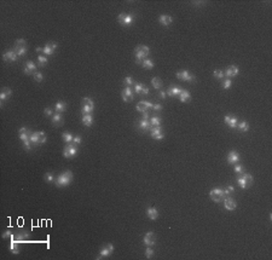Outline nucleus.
Returning <instances> with one entry per match:
<instances>
[{
  "label": "nucleus",
  "mask_w": 272,
  "mask_h": 260,
  "mask_svg": "<svg viewBox=\"0 0 272 260\" xmlns=\"http://www.w3.org/2000/svg\"><path fill=\"white\" fill-rule=\"evenodd\" d=\"M54 182H56V185L58 186V188H63V186L69 185L73 182V172L72 171H65L62 174H59V176L57 177Z\"/></svg>",
  "instance_id": "nucleus-1"
},
{
  "label": "nucleus",
  "mask_w": 272,
  "mask_h": 260,
  "mask_svg": "<svg viewBox=\"0 0 272 260\" xmlns=\"http://www.w3.org/2000/svg\"><path fill=\"white\" fill-rule=\"evenodd\" d=\"M134 53H136V62L137 64H142L143 61L146 59V57L150 53V48L145 45H139L134 48Z\"/></svg>",
  "instance_id": "nucleus-2"
},
{
  "label": "nucleus",
  "mask_w": 272,
  "mask_h": 260,
  "mask_svg": "<svg viewBox=\"0 0 272 260\" xmlns=\"http://www.w3.org/2000/svg\"><path fill=\"white\" fill-rule=\"evenodd\" d=\"M13 51L17 53L18 57H19V56H21V57L26 56V53H27V51H28V47H27V42H26V40H24V39H17V40H16V42H15Z\"/></svg>",
  "instance_id": "nucleus-3"
},
{
  "label": "nucleus",
  "mask_w": 272,
  "mask_h": 260,
  "mask_svg": "<svg viewBox=\"0 0 272 260\" xmlns=\"http://www.w3.org/2000/svg\"><path fill=\"white\" fill-rule=\"evenodd\" d=\"M253 183H254L253 177L250 176L249 173H243V174L238 176V178H237V184L241 186L242 189H247V188H249Z\"/></svg>",
  "instance_id": "nucleus-4"
},
{
  "label": "nucleus",
  "mask_w": 272,
  "mask_h": 260,
  "mask_svg": "<svg viewBox=\"0 0 272 260\" xmlns=\"http://www.w3.org/2000/svg\"><path fill=\"white\" fill-rule=\"evenodd\" d=\"M94 109V104H93V101L91 98H82L81 102V112L82 115H86V114H91Z\"/></svg>",
  "instance_id": "nucleus-5"
},
{
  "label": "nucleus",
  "mask_w": 272,
  "mask_h": 260,
  "mask_svg": "<svg viewBox=\"0 0 272 260\" xmlns=\"http://www.w3.org/2000/svg\"><path fill=\"white\" fill-rule=\"evenodd\" d=\"M209 196L210 198L214 201V202H221L224 201L225 198V194H224V190L220 189V188H214L209 191Z\"/></svg>",
  "instance_id": "nucleus-6"
},
{
  "label": "nucleus",
  "mask_w": 272,
  "mask_h": 260,
  "mask_svg": "<svg viewBox=\"0 0 272 260\" xmlns=\"http://www.w3.org/2000/svg\"><path fill=\"white\" fill-rule=\"evenodd\" d=\"M76 154H78V147L74 145L73 143H69V144H67V145L64 147L63 156L65 158H74Z\"/></svg>",
  "instance_id": "nucleus-7"
},
{
  "label": "nucleus",
  "mask_w": 272,
  "mask_h": 260,
  "mask_svg": "<svg viewBox=\"0 0 272 260\" xmlns=\"http://www.w3.org/2000/svg\"><path fill=\"white\" fill-rule=\"evenodd\" d=\"M133 19H134V17H133L132 15H129V13H125V12L120 13L118 17V23L122 24L123 27H129V26L133 23Z\"/></svg>",
  "instance_id": "nucleus-8"
},
{
  "label": "nucleus",
  "mask_w": 272,
  "mask_h": 260,
  "mask_svg": "<svg viewBox=\"0 0 272 260\" xmlns=\"http://www.w3.org/2000/svg\"><path fill=\"white\" fill-rule=\"evenodd\" d=\"M177 78L179 80H183V81H188V82H195L196 81V76L192 75L190 72L188 70H180L177 73Z\"/></svg>",
  "instance_id": "nucleus-9"
},
{
  "label": "nucleus",
  "mask_w": 272,
  "mask_h": 260,
  "mask_svg": "<svg viewBox=\"0 0 272 260\" xmlns=\"http://www.w3.org/2000/svg\"><path fill=\"white\" fill-rule=\"evenodd\" d=\"M113 252H114V246L111 244V243H108V244H105L102 249H100L99 254L96 257V259H102V258H105V257H109L110 254H113Z\"/></svg>",
  "instance_id": "nucleus-10"
},
{
  "label": "nucleus",
  "mask_w": 272,
  "mask_h": 260,
  "mask_svg": "<svg viewBox=\"0 0 272 260\" xmlns=\"http://www.w3.org/2000/svg\"><path fill=\"white\" fill-rule=\"evenodd\" d=\"M150 136L156 140L163 139V138H164V134H163L161 126H159V127H151V128H150Z\"/></svg>",
  "instance_id": "nucleus-11"
},
{
  "label": "nucleus",
  "mask_w": 272,
  "mask_h": 260,
  "mask_svg": "<svg viewBox=\"0 0 272 260\" xmlns=\"http://www.w3.org/2000/svg\"><path fill=\"white\" fill-rule=\"evenodd\" d=\"M56 48H57V42H54V41H48L45 46H44V52H43V53H44L45 56H51V55L54 53Z\"/></svg>",
  "instance_id": "nucleus-12"
},
{
  "label": "nucleus",
  "mask_w": 272,
  "mask_h": 260,
  "mask_svg": "<svg viewBox=\"0 0 272 260\" xmlns=\"http://www.w3.org/2000/svg\"><path fill=\"white\" fill-rule=\"evenodd\" d=\"M143 241H144V243L146 244V246H149V247H153L155 243H156V235H155L153 231L146 232Z\"/></svg>",
  "instance_id": "nucleus-13"
},
{
  "label": "nucleus",
  "mask_w": 272,
  "mask_h": 260,
  "mask_svg": "<svg viewBox=\"0 0 272 260\" xmlns=\"http://www.w3.org/2000/svg\"><path fill=\"white\" fill-rule=\"evenodd\" d=\"M3 59H4L5 62H16L18 59V56L13 50H9V51H6V52L3 55Z\"/></svg>",
  "instance_id": "nucleus-14"
},
{
  "label": "nucleus",
  "mask_w": 272,
  "mask_h": 260,
  "mask_svg": "<svg viewBox=\"0 0 272 260\" xmlns=\"http://www.w3.org/2000/svg\"><path fill=\"white\" fill-rule=\"evenodd\" d=\"M121 97H122V99H123L125 102H131V101H133V98H134V93H133L131 87H126V88L121 92Z\"/></svg>",
  "instance_id": "nucleus-15"
},
{
  "label": "nucleus",
  "mask_w": 272,
  "mask_h": 260,
  "mask_svg": "<svg viewBox=\"0 0 272 260\" xmlns=\"http://www.w3.org/2000/svg\"><path fill=\"white\" fill-rule=\"evenodd\" d=\"M36 72V65L34 62H32V61H28L26 62V64H24V68H23V73L26 75H30V74H34Z\"/></svg>",
  "instance_id": "nucleus-16"
},
{
  "label": "nucleus",
  "mask_w": 272,
  "mask_h": 260,
  "mask_svg": "<svg viewBox=\"0 0 272 260\" xmlns=\"http://www.w3.org/2000/svg\"><path fill=\"white\" fill-rule=\"evenodd\" d=\"M239 73V69L236 67V65H230V67H227L226 70L224 72V75L227 76V79H230V78H234V76H237Z\"/></svg>",
  "instance_id": "nucleus-17"
},
{
  "label": "nucleus",
  "mask_w": 272,
  "mask_h": 260,
  "mask_svg": "<svg viewBox=\"0 0 272 260\" xmlns=\"http://www.w3.org/2000/svg\"><path fill=\"white\" fill-rule=\"evenodd\" d=\"M30 134H32V132L30 130H28L27 127H22V128H19L18 130V136H19V139L22 140V142H26V140H30Z\"/></svg>",
  "instance_id": "nucleus-18"
},
{
  "label": "nucleus",
  "mask_w": 272,
  "mask_h": 260,
  "mask_svg": "<svg viewBox=\"0 0 272 260\" xmlns=\"http://www.w3.org/2000/svg\"><path fill=\"white\" fill-rule=\"evenodd\" d=\"M238 161H239V155H238V152L235 151V150H231V151L227 154V162H229L230 165H236V163H238Z\"/></svg>",
  "instance_id": "nucleus-19"
},
{
  "label": "nucleus",
  "mask_w": 272,
  "mask_h": 260,
  "mask_svg": "<svg viewBox=\"0 0 272 260\" xmlns=\"http://www.w3.org/2000/svg\"><path fill=\"white\" fill-rule=\"evenodd\" d=\"M224 206H225V208H226L227 211H235L236 207H237V203H236V201L234 198L227 196V197L224 198Z\"/></svg>",
  "instance_id": "nucleus-20"
},
{
  "label": "nucleus",
  "mask_w": 272,
  "mask_h": 260,
  "mask_svg": "<svg viewBox=\"0 0 272 260\" xmlns=\"http://www.w3.org/2000/svg\"><path fill=\"white\" fill-rule=\"evenodd\" d=\"M159 22H160V24H162L163 27H168V26L172 24L173 18L171 16H168V15H161L159 17Z\"/></svg>",
  "instance_id": "nucleus-21"
},
{
  "label": "nucleus",
  "mask_w": 272,
  "mask_h": 260,
  "mask_svg": "<svg viewBox=\"0 0 272 260\" xmlns=\"http://www.w3.org/2000/svg\"><path fill=\"white\" fill-rule=\"evenodd\" d=\"M224 122L226 123L230 128H236V127H237V123H238V120L236 119L235 116L227 115V116H225V119H224Z\"/></svg>",
  "instance_id": "nucleus-22"
},
{
  "label": "nucleus",
  "mask_w": 272,
  "mask_h": 260,
  "mask_svg": "<svg viewBox=\"0 0 272 260\" xmlns=\"http://www.w3.org/2000/svg\"><path fill=\"white\" fill-rule=\"evenodd\" d=\"M181 92V88L180 87H178V86H172V87H169L166 93H167V96H169V97H178Z\"/></svg>",
  "instance_id": "nucleus-23"
},
{
  "label": "nucleus",
  "mask_w": 272,
  "mask_h": 260,
  "mask_svg": "<svg viewBox=\"0 0 272 260\" xmlns=\"http://www.w3.org/2000/svg\"><path fill=\"white\" fill-rule=\"evenodd\" d=\"M178 98H179V101L183 103H188V102H190V99H191V94L189 91H186V90H181V92L180 94L178 96Z\"/></svg>",
  "instance_id": "nucleus-24"
},
{
  "label": "nucleus",
  "mask_w": 272,
  "mask_h": 260,
  "mask_svg": "<svg viewBox=\"0 0 272 260\" xmlns=\"http://www.w3.org/2000/svg\"><path fill=\"white\" fill-rule=\"evenodd\" d=\"M138 128L142 131H149L151 128V125H150V120H146V119H142L138 123Z\"/></svg>",
  "instance_id": "nucleus-25"
},
{
  "label": "nucleus",
  "mask_w": 272,
  "mask_h": 260,
  "mask_svg": "<svg viewBox=\"0 0 272 260\" xmlns=\"http://www.w3.org/2000/svg\"><path fill=\"white\" fill-rule=\"evenodd\" d=\"M146 215H148V218H150L151 220H156V219L159 218V212H157V209L154 208V207H149V208L146 209Z\"/></svg>",
  "instance_id": "nucleus-26"
},
{
  "label": "nucleus",
  "mask_w": 272,
  "mask_h": 260,
  "mask_svg": "<svg viewBox=\"0 0 272 260\" xmlns=\"http://www.w3.org/2000/svg\"><path fill=\"white\" fill-rule=\"evenodd\" d=\"M28 237H29V233L27 231H19L17 232L16 235H15V238H16V241L17 242H26L28 240Z\"/></svg>",
  "instance_id": "nucleus-27"
},
{
  "label": "nucleus",
  "mask_w": 272,
  "mask_h": 260,
  "mask_svg": "<svg viewBox=\"0 0 272 260\" xmlns=\"http://www.w3.org/2000/svg\"><path fill=\"white\" fill-rule=\"evenodd\" d=\"M52 123H53V126H61V125H63V116H62V114H59V112L53 114V116H52Z\"/></svg>",
  "instance_id": "nucleus-28"
},
{
  "label": "nucleus",
  "mask_w": 272,
  "mask_h": 260,
  "mask_svg": "<svg viewBox=\"0 0 272 260\" xmlns=\"http://www.w3.org/2000/svg\"><path fill=\"white\" fill-rule=\"evenodd\" d=\"M11 94H12V91L10 90L9 87H4V88L1 90V93H0V101H1V102H5Z\"/></svg>",
  "instance_id": "nucleus-29"
},
{
  "label": "nucleus",
  "mask_w": 272,
  "mask_h": 260,
  "mask_svg": "<svg viewBox=\"0 0 272 260\" xmlns=\"http://www.w3.org/2000/svg\"><path fill=\"white\" fill-rule=\"evenodd\" d=\"M82 123L86 126V127H91L93 125V116L91 114H86V115H82Z\"/></svg>",
  "instance_id": "nucleus-30"
},
{
  "label": "nucleus",
  "mask_w": 272,
  "mask_h": 260,
  "mask_svg": "<svg viewBox=\"0 0 272 260\" xmlns=\"http://www.w3.org/2000/svg\"><path fill=\"white\" fill-rule=\"evenodd\" d=\"M65 109H67V104L62 101H59V102L56 103V105H54V110L56 112H59V114H62L63 112H65Z\"/></svg>",
  "instance_id": "nucleus-31"
},
{
  "label": "nucleus",
  "mask_w": 272,
  "mask_h": 260,
  "mask_svg": "<svg viewBox=\"0 0 272 260\" xmlns=\"http://www.w3.org/2000/svg\"><path fill=\"white\" fill-rule=\"evenodd\" d=\"M236 128H238L239 132H247V131L249 130V125H248L247 121H238Z\"/></svg>",
  "instance_id": "nucleus-32"
},
{
  "label": "nucleus",
  "mask_w": 272,
  "mask_h": 260,
  "mask_svg": "<svg viewBox=\"0 0 272 260\" xmlns=\"http://www.w3.org/2000/svg\"><path fill=\"white\" fill-rule=\"evenodd\" d=\"M29 139H30V142H32L33 147H38V145H40V144H39V131H38V132H32Z\"/></svg>",
  "instance_id": "nucleus-33"
},
{
  "label": "nucleus",
  "mask_w": 272,
  "mask_h": 260,
  "mask_svg": "<svg viewBox=\"0 0 272 260\" xmlns=\"http://www.w3.org/2000/svg\"><path fill=\"white\" fill-rule=\"evenodd\" d=\"M151 85H153V87H154L155 90H160L161 87H162V80L160 79V78H153L151 79Z\"/></svg>",
  "instance_id": "nucleus-34"
},
{
  "label": "nucleus",
  "mask_w": 272,
  "mask_h": 260,
  "mask_svg": "<svg viewBox=\"0 0 272 260\" xmlns=\"http://www.w3.org/2000/svg\"><path fill=\"white\" fill-rule=\"evenodd\" d=\"M136 109H137V112H145L149 110V108H148V105H146L145 101H142V102L138 103L137 107H136Z\"/></svg>",
  "instance_id": "nucleus-35"
},
{
  "label": "nucleus",
  "mask_w": 272,
  "mask_h": 260,
  "mask_svg": "<svg viewBox=\"0 0 272 260\" xmlns=\"http://www.w3.org/2000/svg\"><path fill=\"white\" fill-rule=\"evenodd\" d=\"M150 125H151V127H159V126H161V118H159V116H153V118L150 119Z\"/></svg>",
  "instance_id": "nucleus-36"
},
{
  "label": "nucleus",
  "mask_w": 272,
  "mask_h": 260,
  "mask_svg": "<svg viewBox=\"0 0 272 260\" xmlns=\"http://www.w3.org/2000/svg\"><path fill=\"white\" fill-rule=\"evenodd\" d=\"M142 65L144 67L145 69H153V68H154V65H155V63H154V61H153V59H148V58H146V59H144V61H143Z\"/></svg>",
  "instance_id": "nucleus-37"
},
{
  "label": "nucleus",
  "mask_w": 272,
  "mask_h": 260,
  "mask_svg": "<svg viewBox=\"0 0 272 260\" xmlns=\"http://www.w3.org/2000/svg\"><path fill=\"white\" fill-rule=\"evenodd\" d=\"M9 251L11 252V253H13V254H18V253H19V248H18L17 244H16L15 242L11 241V243H10V247H9Z\"/></svg>",
  "instance_id": "nucleus-38"
},
{
  "label": "nucleus",
  "mask_w": 272,
  "mask_h": 260,
  "mask_svg": "<svg viewBox=\"0 0 272 260\" xmlns=\"http://www.w3.org/2000/svg\"><path fill=\"white\" fill-rule=\"evenodd\" d=\"M62 138H63V140L65 142V143H67V144H69V143H72V142H73V138H74V137H73L70 133H68V132H64L63 134H62Z\"/></svg>",
  "instance_id": "nucleus-39"
},
{
  "label": "nucleus",
  "mask_w": 272,
  "mask_h": 260,
  "mask_svg": "<svg viewBox=\"0 0 272 260\" xmlns=\"http://www.w3.org/2000/svg\"><path fill=\"white\" fill-rule=\"evenodd\" d=\"M38 62H39V65H41V67H45L47 64V57L45 55H39L38 57Z\"/></svg>",
  "instance_id": "nucleus-40"
},
{
  "label": "nucleus",
  "mask_w": 272,
  "mask_h": 260,
  "mask_svg": "<svg viewBox=\"0 0 272 260\" xmlns=\"http://www.w3.org/2000/svg\"><path fill=\"white\" fill-rule=\"evenodd\" d=\"M154 254H155L154 249H153L151 247L148 246V248L145 249V257H146V259H151V258L154 257Z\"/></svg>",
  "instance_id": "nucleus-41"
},
{
  "label": "nucleus",
  "mask_w": 272,
  "mask_h": 260,
  "mask_svg": "<svg viewBox=\"0 0 272 260\" xmlns=\"http://www.w3.org/2000/svg\"><path fill=\"white\" fill-rule=\"evenodd\" d=\"M235 172L238 174V176H241V174H243L244 173V167L242 166V165H239V163H236L235 165Z\"/></svg>",
  "instance_id": "nucleus-42"
},
{
  "label": "nucleus",
  "mask_w": 272,
  "mask_h": 260,
  "mask_svg": "<svg viewBox=\"0 0 272 260\" xmlns=\"http://www.w3.org/2000/svg\"><path fill=\"white\" fill-rule=\"evenodd\" d=\"M46 139H47V137H46V133L45 132H39V144L41 145V144H44L46 142Z\"/></svg>",
  "instance_id": "nucleus-43"
},
{
  "label": "nucleus",
  "mask_w": 272,
  "mask_h": 260,
  "mask_svg": "<svg viewBox=\"0 0 272 260\" xmlns=\"http://www.w3.org/2000/svg\"><path fill=\"white\" fill-rule=\"evenodd\" d=\"M123 84H125L126 87H129V86H132V85L134 84V80H133L131 76H127V78L123 79Z\"/></svg>",
  "instance_id": "nucleus-44"
},
{
  "label": "nucleus",
  "mask_w": 272,
  "mask_h": 260,
  "mask_svg": "<svg viewBox=\"0 0 272 260\" xmlns=\"http://www.w3.org/2000/svg\"><path fill=\"white\" fill-rule=\"evenodd\" d=\"M234 192H235V188H234V186L232 185H229L226 188V189H225V190H224V194H225V197H226V196H230L231 195V194H234Z\"/></svg>",
  "instance_id": "nucleus-45"
},
{
  "label": "nucleus",
  "mask_w": 272,
  "mask_h": 260,
  "mask_svg": "<svg viewBox=\"0 0 272 260\" xmlns=\"http://www.w3.org/2000/svg\"><path fill=\"white\" fill-rule=\"evenodd\" d=\"M231 85H232L231 80H230V79H226V80H224V81H223V84H221V87H223L224 90H229V88L231 87Z\"/></svg>",
  "instance_id": "nucleus-46"
},
{
  "label": "nucleus",
  "mask_w": 272,
  "mask_h": 260,
  "mask_svg": "<svg viewBox=\"0 0 272 260\" xmlns=\"http://www.w3.org/2000/svg\"><path fill=\"white\" fill-rule=\"evenodd\" d=\"M213 76H214V78H217V79H223L225 75H224V72H223V70H219V69H218V70H214Z\"/></svg>",
  "instance_id": "nucleus-47"
},
{
  "label": "nucleus",
  "mask_w": 272,
  "mask_h": 260,
  "mask_svg": "<svg viewBox=\"0 0 272 260\" xmlns=\"http://www.w3.org/2000/svg\"><path fill=\"white\" fill-rule=\"evenodd\" d=\"M22 143H23V147H24V149H26L27 151H30V150H32L33 144H32L30 140H26V142H22Z\"/></svg>",
  "instance_id": "nucleus-48"
},
{
  "label": "nucleus",
  "mask_w": 272,
  "mask_h": 260,
  "mask_svg": "<svg viewBox=\"0 0 272 260\" xmlns=\"http://www.w3.org/2000/svg\"><path fill=\"white\" fill-rule=\"evenodd\" d=\"M34 79H35V81H38V82H41L43 81V79H44V76H43V74L40 73V72H35L34 73Z\"/></svg>",
  "instance_id": "nucleus-49"
},
{
  "label": "nucleus",
  "mask_w": 272,
  "mask_h": 260,
  "mask_svg": "<svg viewBox=\"0 0 272 260\" xmlns=\"http://www.w3.org/2000/svg\"><path fill=\"white\" fill-rule=\"evenodd\" d=\"M45 180L47 182V183H52V182H54L56 179H54V177L52 173H46L45 174Z\"/></svg>",
  "instance_id": "nucleus-50"
},
{
  "label": "nucleus",
  "mask_w": 272,
  "mask_h": 260,
  "mask_svg": "<svg viewBox=\"0 0 272 260\" xmlns=\"http://www.w3.org/2000/svg\"><path fill=\"white\" fill-rule=\"evenodd\" d=\"M72 143L74 144V145H76V147H78V145H80V144H81V137H80V136H76V137H74V138H73Z\"/></svg>",
  "instance_id": "nucleus-51"
},
{
  "label": "nucleus",
  "mask_w": 272,
  "mask_h": 260,
  "mask_svg": "<svg viewBox=\"0 0 272 260\" xmlns=\"http://www.w3.org/2000/svg\"><path fill=\"white\" fill-rule=\"evenodd\" d=\"M143 86H144V84H137L136 86H134V91H136L137 93H142Z\"/></svg>",
  "instance_id": "nucleus-52"
},
{
  "label": "nucleus",
  "mask_w": 272,
  "mask_h": 260,
  "mask_svg": "<svg viewBox=\"0 0 272 260\" xmlns=\"http://www.w3.org/2000/svg\"><path fill=\"white\" fill-rule=\"evenodd\" d=\"M44 114H45L46 116H53V112H52V109H51V108H45Z\"/></svg>",
  "instance_id": "nucleus-53"
},
{
  "label": "nucleus",
  "mask_w": 272,
  "mask_h": 260,
  "mask_svg": "<svg viewBox=\"0 0 272 260\" xmlns=\"http://www.w3.org/2000/svg\"><path fill=\"white\" fill-rule=\"evenodd\" d=\"M9 237H12V232H11V230H6V231L3 233V238H9Z\"/></svg>",
  "instance_id": "nucleus-54"
},
{
  "label": "nucleus",
  "mask_w": 272,
  "mask_h": 260,
  "mask_svg": "<svg viewBox=\"0 0 272 260\" xmlns=\"http://www.w3.org/2000/svg\"><path fill=\"white\" fill-rule=\"evenodd\" d=\"M153 109H154L155 112H161L163 109V107H162V104H154Z\"/></svg>",
  "instance_id": "nucleus-55"
},
{
  "label": "nucleus",
  "mask_w": 272,
  "mask_h": 260,
  "mask_svg": "<svg viewBox=\"0 0 272 260\" xmlns=\"http://www.w3.org/2000/svg\"><path fill=\"white\" fill-rule=\"evenodd\" d=\"M149 93V88L146 87V86H143V88H142V93L140 94H148Z\"/></svg>",
  "instance_id": "nucleus-56"
},
{
  "label": "nucleus",
  "mask_w": 272,
  "mask_h": 260,
  "mask_svg": "<svg viewBox=\"0 0 272 260\" xmlns=\"http://www.w3.org/2000/svg\"><path fill=\"white\" fill-rule=\"evenodd\" d=\"M166 94H167L166 91H160V97L161 98H166Z\"/></svg>",
  "instance_id": "nucleus-57"
},
{
  "label": "nucleus",
  "mask_w": 272,
  "mask_h": 260,
  "mask_svg": "<svg viewBox=\"0 0 272 260\" xmlns=\"http://www.w3.org/2000/svg\"><path fill=\"white\" fill-rule=\"evenodd\" d=\"M143 119H146V120H149V114H148V112H143Z\"/></svg>",
  "instance_id": "nucleus-58"
},
{
  "label": "nucleus",
  "mask_w": 272,
  "mask_h": 260,
  "mask_svg": "<svg viewBox=\"0 0 272 260\" xmlns=\"http://www.w3.org/2000/svg\"><path fill=\"white\" fill-rule=\"evenodd\" d=\"M36 52H44V47H36Z\"/></svg>",
  "instance_id": "nucleus-59"
}]
</instances>
